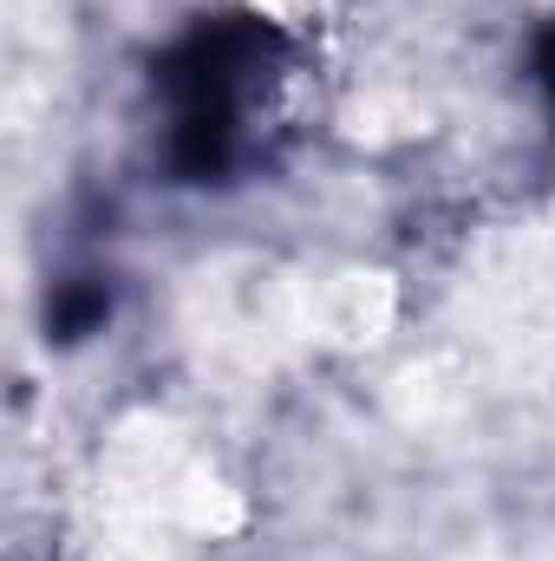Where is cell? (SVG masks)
Here are the masks:
<instances>
[{"mask_svg": "<svg viewBox=\"0 0 555 561\" xmlns=\"http://www.w3.org/2000/svg\"><path fill=\"white\" fill-rule=\"evenodd\" d=\"M530 72H536V85L550 92V105H555V20L536 33V53H530Z\"/></svg>", "mask_w": 555, "mask_h": 561, "instance_id": "obj_3", "label": "cell"}, {"mask_svg": "<svg viewBox=\"0 0 555 561\" xmlns=\"http://www.w3.org/2000/svg\"><path fill=\"white\" fill-rule=\"evenodd\" d=\"M294 72V39L269 13H203L150 66L163 105V170L177 183H236L269 138Z\"/></svg>", "mask_w": 555, "mask_h": 561, "instance_id": "obj_1", "label": "cell"}, {"mask_svg": "<svg viewBox=\"0 0 555 561\" xmlns=\"http://www.w3.org/2000/svg\"><path fill=\"white\" fill-rule=\"evenodd\" d=\"M105 313H112V287H105V280H92V275L59 280L53 300H46V333H59V340H86V333L105 327Z\"/></svg>", "mask_w": 555, "mask_h": 561, "instance_id": "obj_2", "label": "cell"}]
</instances>
